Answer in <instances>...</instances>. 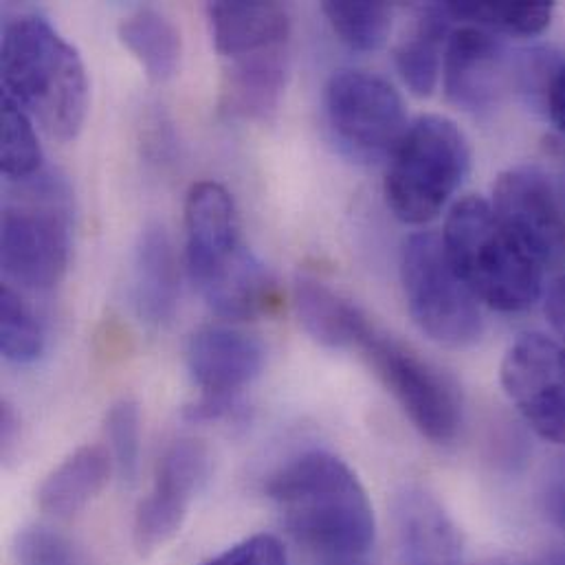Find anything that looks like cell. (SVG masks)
I'll list each match as a JSON object with an SVG mask.
<instances>
[{
    "label": "cell",
    "instance_id": "6da1fadb",
    "mask_svg": "<svg viewBox=\"0 0 565 565\" xmlns=\"http://www.w3.org/2000/svg\"><path fill=\"white\" fill-rule=\"evenodd\" d=\"M267 495L280 509L288 533L323 565L363 562L376 522L356 473L337 456L308 451L269 480Z\"/></svg>",
    "mask_w": 565,
    "mask_h": 565
},
{
    "label": "cell",
    "instance_id": "7a4b0ae2",
    "mask_svg": "<svg viewBox=\"0 0 565 565\" xmlns=\"http://www.w3.org/2000/svg\"><path fill=\"white\" fill-rule=\"evenodd\" d=\"M4 97L40 121L49 137L71 141L88 113V77L75 46L49 20L26 13L2 29Z\"/></svg>",
    "mask_w": 565,
    "mask_h": 565
},
{
    "label": "cell",
    "instance_id": "3957f363",
    "mask_svg": "<svg viewBox=\"0 0 565 565\" xmlns=\"http://www.w3.org/2000/svg\"><path fill=\"white\" fill-rule=\"evenodd\" d=\"M447 256L478 299L502 312L531 308L544 292V265L498 221L491 203L462 199L443 232Z\"/></svg>",
    "mask_w": 565,
    "mask_h": 565
},
{
    "label": "cell",
    "instance_id": "277c9868",
    "mask_svg": "<svg viewBox=\"0 0 565 565\" xmlns=\"http://www.w3.org/2000/svg\"><path fill=\"white\" fill-rule=\"evenodd\" d=\"M471 170V146L456 121L423 115L407 126L385 177L390 212L405 225H425L445 210Z\"/></svg>",
    "mask_w": 565,
    "mask_h": 565
},
{
    "label": "cell",
    "instance_id": "5b68a950",
    "mask_svg": "<svg viewBox=\"0 0 565 565\" xmlns=\"http://www.w3.org/2000/svg\"><path fill=\"white\" fill-rule=\"evenodd\" d=\"M22 183L24 199L2 210L0 263L13 282L46 290L68 265V192L42 172Z\"/></svg>",
    "mask_w": 565,
    "mask_h": 565
},
{
    "label": "cell",
    "instance_id": "8992f818",
    "mask_svg": "<svg viewBox=\"0 0 565 565\" xmlns=\"http://www.w3.org/2000/svg\"><path fill=\"white\" fill-rule=\"evenodd\" d=\"M401 282L414 323L431 341L447 348L480 341L484 321L478 297L454 269L443 236L423 232L405 243Z\"/></svg>",
    "mask_w": 565,
    "mask_h": 565
},
{
    "label": "cell",
    "instance_id": "52a82bcc",
    "mask_svg": "<svg viewBox=\"0 0 565 565\" xmlns=\"http://www.w3.org/2000/svg\"><path fill=\"white\" fill-rule=\"evenodd\" d=\"M414 427L436 445L456 440L465 407L456 381L372 321L356 345Z\"/></svg>",
    "mask_w": 565,
    "mask_h": 565
},
{
    "label": "cell",
    "instance_id": "ba28073f",
    "mask_svg": "<svg viewBox=\"0 0 565 565\" xmlns=\"http://www.w3.org/2000/svg\"><path fill=\"white\" fill-rule=\"evenodd\" d=\"M323 106L334 137L356 157L392 154L407 130L401 93L367 71H337L326 84Z\"/></svg>",
    "mask_w": 565,
    "mask_h": 565
},
{
    "label": "cell",
    "instance_id": "9c48e42d",
    "mask_svg": "<svg viewBox=\"0 0 565 565\" xmlns=\"http://www.w3.org/2000/svg\"><path fill=\"white\" fill-rule=\"evenodd\" d=\"M500 381L529 427L565 447V345L540 332L522 334L504 354Z\"/></svg>",
    "mask_w": 565,
    "mask_h": 565
},
{
    "label": "cell",
    "instance_id": "30bf717a",
    "mask_svg": "<svg viewBox=\"0 0 565 565\" xmlns=\"http://www.w3.org/2000/svg\"><path fill=\"white\" fill-rule=\"evenodd\" d=\"M185 359L194 383L203 390V398L188 407V418L201 423L232 414L236 396L260 376L267 350L256 334L205 326L190 337Z\"/></svg>",
    "mask_w": 565,
    "mask_h": 565
},
{
    "label": "cell",
    "instance_id": "8fae6325",
    "mask_svg": "<svg viewBox=\"0 0 565 565\" xmlns=\"http://www.w3.org/2000/svg\"><path fill=\"white\" fill-rule=\"evenodd\" d=\"M491 207L544 267L564 258V196L544 170L535 166L507 170L495 183Z\"/></svg>",
    "mask_w": 565,
    "mask_h": 565
},
{
    "label": "cell",
    "instance_id": "7c38bea8",
    "mask_svg": "<svg viewBox=\"0 0 565 565\" xmlns=\"http://www.w3.org/2000/svg\"><path fill=\"white\" fill-rule=\"evenodd\" d=\"M443 79L451 104L473 115L489 113L507 93L509 53L491 31L467 24L447 40Z\"/></svg>",
    "mask_w": 565,
    "mask_h": 565
},
{
    "label": "cell",
    "instance_id": "4fadbf2b",
    "mask_svg": "<svg viewBox=\"0 0 565 565\" xmlns=\"http://www.w3.org/2000/svg\"><path fill=\"white\" fill-rule=\"evenodd\" d=\"M188 271L194 286L214 276L241 247L238 214L230 192L212 181L190 188L185 199Z\"/></svg>",
    "mask_w": 565,
    "mask_h": 565
},
{
    "label": "cell",
    "instance_id": "5bb4252c",
    "mask_svg": "<svg viewBox=\"0 0 565 565\" xmlns=\"http://www.w3.org/2000/svg\"><path fill=\"white\" fill-rule=\"evenodd\" d=\"M392 509L398 565H458L460 533L431 493L405 487Z\"/></svg>",
    "mask_w": 565,
    "mask_h": 565
},
{
    "label": "cell",
    "instance_id": "9a60e30c",
    "mask_svg": "<svg viewBox=\"0 0 565 565\" xmlns=\"http://www.w3.org/2000/svg\"><path fill=\"white\" fill-rule=\"evenodd\" d=\"M207 18L214 46L225 60L288 49L290 18L280 2H210Z\"/></svg>",
    "mask_w": 565,
    "mask_h": 565
},
{
    "label": "cell",
    "instance_id": "2e32d148",
    "mask_svg": "<svg viewBox=\"0 0 565 565\" xmlns=\"http://www.w3.org/2000/svg\"><path fill=\"white\" fill-rule=\"evenodd\" d=\"M179 263L163 225L141 230L132 260V301L139 319L152 328L170 323L179 306Z\"/></svg>",
    "mask_w": 565,
    "mask_h": 565
},
{
    "label": "cell",
    "instance_id": "e0dca14e",
    "mask_svg": "<svg viewBox=\"0 0 565 565\" xmlns=\"http://www.w3.org/2000/svg\"><path fill=\"white\" fill-rule=\"evenodd\" d=\"M221 113L232 119H267L280 106L288 49L225 60Z\"/></svg>",
    "mask_w": 565,
    "mask_h": 565
},
{
    "label": "cell",
    "instance_id": "ac0fdd59",
    "mask_svg": "<svg viewBox=\"0 0 565 565\" xmlns=\"http://www.w3.org/2000/svg\"><path fill=\"white\" fill-rule=\"evenodd\" d=\"M196 288L218 317L232 321L256 319L280 301L276 278L247 247H241L214 276Z\"/></svg>",
    "mask_w": 565,
    "mask_h": 565
},
{
    "label": "cell",
    "instance_id": "d6986e66",
    "mask_svg": "<svg viewBox=\"0 0 565 565\" xmlns=\"http://www.w3.org/2000/svg\"><path fill=\"white\" fill-rule=\"evenodd\" d=\"M292 306L301 328L326 348H354L370 323L356 303L308 276L295 280Z\"/></svg>",
    "mask_w": 565,
    "mask_h": 565
},
{
    "label": "cell",
    "instance_id": "ffe728a7",
    "mask_svg": "<svg viewBox=\"0 0 565 565\" xmlns=\"http://www.w3.org/2000/svg\"><path fill=\"white\" fill-rule=\"evenodd\" d=\"M110 451L86 445L55 467L38 491V507L53 518H71L93 502L108 484L113 471Z\"/></svg>",
    "mask_w": 565,
    "mask_h": 565
},
{
    "label": "cell",
    "instance_id": "44dd1931",
    "mask_svg": "<svg viewBox=\"0 0 565 565\" xmlns=\"http://www.w3.org/2000/svg\"><path fill=\"white\" fill-rule=\"evenodd\" d=\"M451 15L445 4L423 7L418 22L407 40L396 49V68L409 90L418 97L431 95L445 62L443 46L449 40Z\"/></svg>",
    "mask_w": 565,
    "mask_h": 565
},
{
    "label": "cell",
    "instance_id": "7402d4cb",
    "mask_svg": "<svg viewBox=\"0 0 565 565\" xmlns=\"http://www.w3.org/2000/svg\"><path fill=\"white\" fill-rule=\"evenodd\" d=\"M119 40L139 60L152 82H168L177 75L183 40L179 29L154 9H139L119 22Z\"/></svg>",
    "mask_w": 565,
    "mask_h": 565
},
{
    "label": "cell",
    "instance_id": "603a6c76",
    "mask_svg": "<svg viewBox=\"0 0 565 565\" xmlns=\"http://www.w3.org/2000/svg\"><path fill=\"white\" fill-rule=\"evenodd\" d=\"M454 20L507 35H540L553 20L551 2H445Z\"/></svg>",
    "mask_w": 565,
    "mask_h": 565
},
{
    "label": "cell",
    "instance_id": "cb8c5ba5",
    "mask_svg": "<svg viewBox=\"0 0 565 565\" xmlns=\"http://www.w3.org/2000/svg\"><path fill=\"white\" fill-rule=\"evenodd\" d=\"M210 451L199 440L172 443L159 460L157 480L152 493L190 507L194 495L205 487L210 478Z\"/></svg>",
    "mask_w": 565,
    "mask_h": 565
},
{
    "label": "cell",
    "instance_id": "d4e9b609",
    "mask_svg": "<svg viewBox=\"0 0 565 565\" xmlns=\"http://www.w3.org/2000/svg\"><path fill=\"white\" fill-rule=\"evenodd\" d=\"M330 26L354 51L381 49L392 31V4L387 2H334L321 4Z\"/></svg>",
    "mask_w": 565,
    "mask_h": 565
},
{
    "label": "cell",
    "instance_id": "484cf974",
    "mask_svg": "<svg viewBox=\"0 0 565 565\" xmlns=\"http://www.w3.org/2000/svg\"><path fill=\"white\" fill-rule=\"evenodd\" d=\"M0 170L9 181H29L42 172V148L31 115L13 99H2Z\"/></svg>",
    "mask_w": 565,
    "mask_h": 565
},
{
    "label": "cell",
    "instance_id": "4316f807",
    "mask_svg": "<svg viewBox=\"0 0 565 565\" xmlns=\"http://www.w3.org/2000/svg\"><path fill=\"white\" fill-rule=\"evenodd\" d=\"M0 350L13 365H31L44 352V330L15 290H0Z\"/></svg>",
    "mask_w": 565,
    "mask_h": 565
},
{
    "label": "cell",
    "instance_id": "83f0119b",
    "mask_svg": "<svg viewBox=\"0 0 565 565\" xmlns=\"http://www.w3.org/2000/svg\"><path fill=\"white\" fill-rule=\"evenodd\" d=\"M113 465L121 480L132 482L141 456V412L137 401L119 398L110 405L104 423Z\"/></svg>",
    "mask_w": 565,
    "mask_h": 565
},
{
    "label": "cell",
    "instance_id": "f1b7e54d",
    "mask_svg": "<svg viewBox=\"0 0 565 565\" xmlns=\"http://www.w3.org/2000/svg\"><path fill=\"white\" fill-rule=\"evenodd\" d=\"M15 565H79L75 548L49 529H24L13 544Z\"/></svg>",
    "mask_w": 565,
    "mask_h": 565
},
{
    "label": "cell",
    "instance_id": "f546056e",
    "mask_svg": "<svg viewBox=\"0 0 565 565\" xmlns=\"http://www.w3.org/2000/svg\"><path fill=\"white\" fill-rule=\"evenodd\" d=\"M205 565H288L282 542L274 535H254Z\"/></svg>",
    "mask_w": 565,
    "mask_h": 565
},
{
    "label": "cell",
    "instance_id": "4dcf8cb0",
    "mask_svg": "<svg viewBox=\"0 0 565 565\" xmlns=\"http://www.w3.org/2000/svg\"><path fill=\"white\" fill-rule=\"evenodd\" d=\"M546 99H548L551 119L565 137V66H559L551 77Z\"/></svg>",
    "mask_w": 565,
    "mask_h": 565
},
{
    "label": "cell",
    "instance_id": "1f68e13d",
    "mask_svg": "<svg viewBox=\"0 0 565 565\" xmlns=\"http://www.w3.org/2000/svg\"><path fill=\"white\" fill-rule=\"evenodd\" d=\"M546 315H548L553 328L565 341V278L551 288L548 301H546Z\"/></svg>",
    "mask_w": 565,
    "mask_h": 565
},
{
    "label": "cell",
    "instance_id": "d6a6232c",
    "mask_svg": "<svg viewBox=\"0 0 565 565\" xmlns=\"http://www.w3.org/2000/svg\"><path fill=\"white\" fill-rule=\"evenodd\" d=\"M15 431H18L15 414H13V409L7 403H2V409H0V440H2V454L4 456L9 454V449L13 445Z\"/></svg>",
    "mask_w": 565,
    "mask_h": 565
},
{
    "label": "cell",
    "instance_id": "836d02e7",
    "mask_svg": "<svg viewBox=\"0 0 565 565\" xmlns=\"http://www.w3.org/2000/svg\"><path fill=\"white\" fill-rule=\"evenodd\" d=\"M339 565H365L363 562H354V564H339Z\"/></svg>",
    "mask_w": 565,
    "mask_h": 565
}]
</instances>
